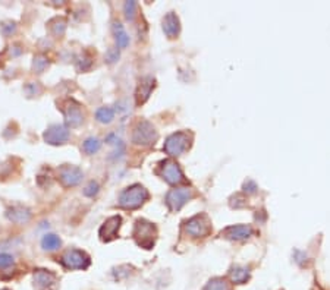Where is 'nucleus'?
<instances>
[{
	"label": "nucleus",
	"mask_w": 330,
	"mask_h": 290,
	"mask_svg": "<svg viewBox=\"0 0 330 290\" xmlns=\"http://www.w3.org/2000/svg\"><path fill=\"white\" fill-rule=\"evenodd\" d=\"M150 198L148 191L142 185H132L119 195V207L125 210H136Z\"/></svg>",
	"instance_id": "nucleus-1"
},
{
	"label": "nucleus",
	"mask_w": 330,
	"mask_h": 290,
	"mask_svg": "<svg viewBox=\"0 0 330 290\" xmlns=\"http://www.w3.org/2000/svg\"><path fill=\"white\" fill-rule=\"evenodd\" d=\"M133 239L136 242L138 246L144 248V249H151L154 246L156 242V236H157V229L156 226L144 219H139L135 222L133 227Z\"/></svg>",
	"instance_id": "nucleus-2"
},
{
	"label": "nucleus",
	"mask_w": 330,
	"mask_h": 290,
	"mask_svg": "<svg viewBox=\"0 0 330 290\" xmlns=\"http://www.w3.org/2000/svg\"><path fill=\"white\" fill-rule=\"evenodd\" d=\"M190 144H191V135L187 133V132H176V133H172L165 142V150L166 154L172 156V157H178V156H182L188 148H190Z\"/></svg>",
	"instance_id": "nucleus-3"
},
{
	"label": "nucleus",
	"mask_w": 330,
	"mask_h": 290,
	"mask_svg": "<svg viewBox=\"0 0 330 290\" xmlns=\"http://www.w3.org/2000/svg\"><path fill=\"white\" fill-rule=\"evenodd\" d=\"M159 138V133L156 128L147 122V120H142V122H138L136 126L133 128V133H132V141L133 144L136 145H142V147H150L153 145Z\"/></svg>",
	"instance_id": "nucleus-4"
},
{
	"label": "nucleus",
	"mask_w": 330,
	"mask_h": 290,
	"mask_svg": "<svg viewBox=\"0 0 330 290\" xmlns=\"http://www.w3.org/2000/svg\"><path fill=\"white\" fill-rule=\"evenodd\" d=\"M61 264L67 270H87L91 264V259L84 251L67 249L61 258Z\"/></svg>",
	"instance_id": "nucleus-5"
},
{
	"label": "nucleus",
	"mask_w": 330,
	"mask_h": 290,
	"mask_svg": "<svg viewBox=\"0 0 330 290\" xmlns=\"http://www.w3.org/2000/svg\"><path fill=\"white\" fill-rule=\"evenodd\" d=\"M185 232L193 237H205L211 233V222L207 214L201 213L185 223Z\"/></svg>",
	"instance_id": "nucleus-6"
},
{
	"label": "nucleus",
	"mask_w": 330,
	"mask_h": 290,
	"mask_svg": "<svg viewBox=\"0 0 330 290\" xmlns=\"http://www.w3.org/2000/svg\"><path fill=\"white\" fill-rule=\"evenodd\" d=\"M193 196L194 192L190 188H175L166 195V204L170 211H179Z\"/></svg>",
	"instance_id": "nucleus-7"
},
{
	"label": "nucleus",
	"mask_w": 330,
	"mask_h": 290,
	"mask_svg": "<svg viewBox=\"0 0 330 290\" xmlns=\"http://www.w3.org/2000/svg\"><path fill=\"white\" fill-rule=\"evenodd\" d=\"M160 174L167 183L170 185H179L185 180L184 172L179 167V164L173 160H165L160 166Z\"/></svg>",
	"instance_id": "nucleus-8"
},
{
	"label": "nucleus",
	"mask_w": 330,
	"mask_h": 290,
	"mask_svg": "<svg viewBox=\"0 0 330 290\" xmlns=\"http://www.w3.org/2000/svg\"><path fill=\"white\" fill-rule=\"evenodd\" d=\"M59 180L62 182L64 186H75L78 185L82 177H84V173L79 167L76 166H72V164H65L59 169Z\"/></svg>",
	"instance_id": "nucleus-9"
},
{
	"label": "nucleus",
	"mask_w": 330,
	"mask_h": 290,
	"mask_svg": "<svg viewBox=\"0 0 330 290\" xmlns=\"http://www.w3.org/2000/svg\"><path fill=\"white\" fill-rule=\"evenodd\" d=\"M43 139L50 145H61L69 139V129L65 125H52L43 133Z\"/></svg>",
	"instance_id": "nucleus-10"
},
{
	"label": "nucleus",
	"mask_w": 330,
	"mask_h": 290,
	"mask_svg": "<svg viewBox=\"0 0 330 290\" xmlns=\"http://www.w3.org/2000/svg\"><path fill=\"white\" fill-rule=\"evenodd\" d=\"M58 277L47 270H37L34 273V288L37 290H56Z\"/></svg>",
	"instance_id": "nucleus-11"
},
{
	"label": "nucleus",
	"mask_w": 330,
	"mask_h": 290,
	"mask_svg": "<svg viewBox=\"0 0 330 290\" xmlns=\"http://www.w3.org/2000/svg\"><path fill=\"white\" fill-rule=\"evenodd\" d=\"M121 225H122L121 216H113V217L107 219V220L103 223V226L100 227V239H101L103 242H110V240L116 239L118 234H119Z\"/></svg>",
	"instance_id": "nucleus-12"
},
{
	"label": "nucleus",
	"mask_w": 330,
	"mask_h": 290,
	"mask_svg": "<svg viewBox=\"0 0 330 290\" xmlns=\"http://www.w3.org/2000/svg\"><path fill=\"white\" fill-rule=\"evenodd\" d=\"M254 234V229L250 225H236L229 226L222 232V236L231 240H244Z\"/></svg>",
	"instance_id": "nucleus-13"
},
{
	"label": "nucleus",
	"mask_w": 330,
	"mask_h": 290,
	"mask_svg": "<svg viewBox=\"0 0 330 290\" xmlns=\"http://www.w3.org/2000/svg\"><path fill=\"white\" fill-rule=\"evenodd\" d=\"M64 113H65L66 125L70 128H78L84 122V115L81 112V107L75 101H70V104L64 110Z\"/></svg>",
	"instance_id": "nucleus-14"
},
{
	"label": "nucleus",
	"mask_w": 330,
	"mask_h": 290,
	"mask_svg": "<svg viewBox=\"0 0 330 290\" xmlns=\"http://www.w3.org/2000/svg\"><path fill=\"white\" fill-rule=\"evenodd\" d=\"M6 217L16 225H24L27 222H30L31 219V211L27 207L22 205H13L6 211Z\"/></svg>",
	"instance_id": "nucleus-15"
},
{
	"label": "nucleus",
	"mask_w": 330,
	"mask_h": 290,
	"mask_svg": "<svg viewBox=\"0 0 330 290\" xmlns=\"http://www.w3.org/2000/svg\"><path fill=\"white\" fill-rule=\"evenodd\" d=\"M163 31L169 38H175L179 35V31H181L179 18L173 12H169L163 18Z\"/></svg>",
	"instance_id": "nucleus-16"
},
{
	"label": "nucleus",
	"mask_w": 330,
	"mask_h": 290,
	"mask_svg": "<svg viewBox=\"0 0 330 290\" xmlns=\"http://www.w3.org/2000/svg\"><path fill=\"white\" fill-rule=\"evenodd\" d=\"M153 88H154V79H153V78H144V79L139 82L138 90H136V104H138V106H139V104H144V103L148 100V97L151 94Z\"/></svg>",
	"instance_id": "nucleus-17"
},
{
	"label": "nucleus",
	"mask_w": 330,
	"mask_h": 290,
	"mask_svg": "<svg viewBox=\"0 0 330 290\" xmlns=\"http://www.w3.org/2000/svg\"><path fill=\"white\" fill-rule=\"evenodd\" d=\"M41 246H43L44 251L53 252V251H58L62 246V240H61L59 236H56L53 233H47L41 239Z\"/></svg>",
	"instance_id": "nucleus-18"
},
{
	"label": "nucleus",
	"mask_w": 330,
	"mask_h": 290,
	"mask_svg": "<svg viewBox=\"0 0 330 290\" xmlns=\"http://www.w3.org/2000/svg\"><path fill=\"white\" fill-rule=\"evenodd\" d=\"M113 32H115V38H116V44L119 49H125L130 46V35L125 31L124 25L121 22H115L113 24Z\"/></svg>",
	"instance_id": "nucleus-19"
},
{
	"label": "nucleus",
	"mask_w": 330,
	"mask_h": 290,
	"mask_svg": "<svg viewBox=\"0 0 330 290\" xmlns=\"http://www.w3.org/2000/svg\"><path fill=\"white\" fill-rule=\"evenodd\" d=\"M96 119L100 123H110L115 119V110L112 107H100L96 112Z\"/></svg>",
	"instance_id": "nucleus-20"
},
{
	"label": "nucleus",
	"mask_w": 330,
	"mask_h": 290,
	"mask_svg": "<svg viewBox=\"0 0 330 290\" xmlns=\"http://www.w3.org/2000/svg\"><path fill=\"white\" fill-rule=\"evenodd\" d=\"M248 277H250V271H248L247 268H242V267H235V268H232L231 279L233 283H238V285L245 283V282L248 280Z\"/></svg>",
	"instance_id": "nucleus-21"
},
{
	"label": "nucleus",
	"mask_w": 330,
	"mask_h": 290,
	"mask_svg": "<svg viewBox=\"0 0 330 290\" xmlns=\"http://www.w3.org/2000/svg\"><path fill=\"white\" fill-rule=\"evenodd\" d=\"M82 148H84V151L87 154H96L101 148V141H100L99 138H94V136L87 138L84 141V144H82Z\"/></svg>",
	"instance_id": "nucleus-22"
},
{
	"label": "nucleus",
	"mask_w": 330,
	"mask_h": 290,
	"mask_svg": "<svg viewBox=\"0 0 330 290\" xmlns=\"http://www.w3.org/2000/svg\"><path fill=\"white\" fill-rule=\"evenodd\" d=\"M204 290H231V286H229V283H228L226 280L217 277V279L210 280V282L205 285Z\"/></svg>",
	"instance_id": "nucleus-23"
},
{
	"label": "nucleus",
	"mask_w": 330,
	"mask_h": 290,
	"mask_svg": "<svg viewBox=\"0 0 330 290\" xmlns=\"http://www.w3.org/2000/svg\"><path fill=\"white\" fill-rule=\"evenodd\" d=\"M49 66V62H47V59L44 58V56H35L34 58V62H33V69L34 72H37V73H43L44 70H46V67Z\"/></svg>",
	"instance_id": "nucleus-24"
},
{
	"label": "nucleus",
	"mask_w": 330,
	"mask_h": 290,
	"mask_svg": "<svg viewBox=\"0 0 330 290\" xmlns=\"http://www.w3.org/2000/svg\"><path fill=\"white\" fill-rule=\"evenodd\" d=\"M50 25H52V32H53L56 37H62V35L65 34V21H62V19H55Z\"/></svg>",
	"instance_id": "nucleus-25"
},
{
	"label": "nucleus",
	"mask_w": 330,
	"mask_h": 290,
	"mask_svg": "<svg viewBox=\"0 0 330 290\" xmlns=\"http://www.w3.org/2000/svg\"><path fill=\"white\" fill-rule=\"evenodd\" d=\"M100 186L97 182H90L87 186H85V189H84V195L85 196H94V195H97V192H99Z\"/></svg>",
	"instance_id": "nucleus-26"
},
{
	"label": "nucleus",
	"mask_w": 330,
	"mask_h": 290,
	"mask_svg": "<svg viewBox=\"0 0 330 290\" xmlns=\"http://www.w3.org/2000/svg\"><path fill=\"white\" fill-rule=\"evenodd\" d=\"M124 9H125V16H127L128 19H133L135 12H136V3H135V1H127Z\"/></svg>",
	"instance_id": "nucleus-27"
},
{
	"label": "nucleus",
	"mask_w": 330,
	"mask_h": 290,
	"mask_svg": "<svg viewBox=\"0 0 330 290\" xmlns=\"http://www.w3.org/2000/svg\"><path fill=\"white\" fill-rule=\"evenodd\" d=\"M15 259L9 254H0V268H7L10 265H13Z\"/></svg>",
	"instance_id": "nucleus-28"
},
{
	"label": "nucleus",
	"mask_w": 330,
	"mask_h": 290,
	"mask_svg": "<svg viewBox=\"0 0 330 290\" xmlns=\"http://www.w3.org/2000/svg\"><path fill=\"white\" fill-rule=\"evenodd\" d=\"M119 59V50L118 49H110L106 55V60L109 63H115L116 60Z\"/></svg>",
	"instance_id": "nucleus-29"
},
{
	"label": "nucleus",
	"mask_w": 330,
	"mask_h": 290,
	"mask_svg": "<svg viewBox=\"0 0 330 290\" xmlns=\"http://www.w3.org/2000/svg\"><path fill=\"white\" fill-rule=\"evenodd\" d=\"M16 30V25L13 24V22H7V24H4L3 27H1V31L4 35H10V34H13Z\"/></svg>",
	"instance_id": "nucleus-30"
},
{
	"label": "nucleus",
	"mask_w": 330,
	"mask_h": 290,
	"mask_svg": "<svg viewBox=\"0 0 330 290\" xmlns=\"http://www.w3.org/2000/svg\"><path fill=\"white\" fill-rule=\"evenodd\" d=\"M244 191L248 193H254L256 191H257V185L253 182V180H248V182H245V185H244Z\"/></svg>",
	"instance_id": "nucleus-31"
},
{
	"label": "nucleus",
	"mask_w": 330,
	"mask_h": 290,
	"mask_svg": "<svg viewBox=\"0 0 330 290\" xmlns=\"http://www.w3.org/2000/svg\"><path fill=\"white\" fill-rule=\"evenodd\" d=\"M3 290H7V289H3Z\"/></svg>",
	"instance_id": "nucleus-32"
}]
</instances>
